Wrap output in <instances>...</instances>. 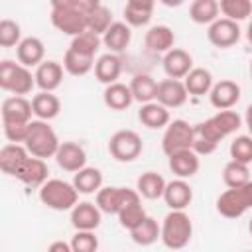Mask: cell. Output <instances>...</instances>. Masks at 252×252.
I'll return each instance as SVG.
<instances>
[{
	"instance_id": "6da1fadb",
	"label": "cell",
	"mask_w": 252,
	"mask_h": 252,
	"mask_svg": "<svg viewBox=\"0 0 252 252\" xmlns=\"http://www.w3.org/2000/svg\"><path fill=\"white\" fill-rule=\"evenodd\" d=\"M242 126V118L234 110H219L215 116L193 126V152L209 156L219 148V142L234 134Z\"/></svg>"
},
{
	"instance_id": "7a4b0ae2",
	"label": "cell",
	"mask_w": 252,
	"mask_h": 252,
	"mask_svg": "<svg viewBox=\"0 0 252 252\" xmlns=\"http://www.w3.org/2000/svg\"><path fill=\"white\" fill-rule=\"evenodd\" d=\"M98 0H53L51 24L65 35L77 37L89 30V16Z\"/></svg>"
},
{
	"instance_id": "3957f363",
	"label": "cell",
	"mask_w": 252,
	"mask_h": 252,
	"mask_svg": "<svg viewBox=\"0 0 252 252\" xmlns=\"http://www.w3.org/2000/svg\"><path fill=\"white\" fill-rule=\"evenodd\" d=\"M24 146L30 152V156L47 159V158H55L61 142H59L55 130L45 120H32Z\"/></svg>"
},
{
	"instance_id": "277c9868",
	"label": "cell",
	"mask_w": 252,
	"mask_h": 252,
	"mask_svg": "<svg viewBox=\"0 0 252 252\" xmlns=\"http://www.w3.org/2000/svg\"><path fill=\"white\" fill-rule=\"evenodd\" d=\"M193 222L185 211H169L161 222V242L169 250H181L191 242Z\"/></svg>"
},
{
	"instance_id": "5b68a950",
	"label": "cell",
	"mask_w": 252,
	"mask_h": 252,
	"mask_svg": "<svg viewBox=\"0 0 252 252\" xmlns=\"http://www.w3.org/2000/svg\"><path fill=\"white\" fill-rule=\"evenodd\" d=\"M39 201L53 211H73L79 203V191L63 179H47L39 187Z\"/></svg>"
},
{
	"instance_id": "8992f818",
	"label": "cell",
	"mask_w": 252,
	"mask_h": 252,
	"mask_svg": "<svg viewBox=\"0 0 252 252\" xmlns=\"http://www.w3.org/2000/svg\"><path fill=\"white\" fill-rule=\"evenodd\" d=\"M35 87V75L10 59H4L0 63V89L12 93V96H26Z\"/></svg>"
},
{
	"instance_id": "52a82bcc",
	"label": "cell",
	"mask_w": 252,
	"mask_h": 252,
	"mask_svg": "<svg viewBox=\"0 0 252 252\" xmlns=\"http://www.w3.org/2000/svg\"><path fill=\"white\" fill-rule=\"evenodd\" d=\"M248 209H252V181L236 189H226L217 199V211L226 219H238Z\"/></svg>"
},
{
	"instance_id": "ba28073f",
	"label": "cell",
	"mask_w": 252,
	"mask_h": 252,
	"mask_svg": "<svg viewBox=\"0 0 252 252\" xmlns=\"http://www.w3.org/2000/svg\"><path fill=\"white\" fill-rule=\"evenodd\" d=\"M142 150H144L142 138L134 130H118L108 140V152L120 163L134 161L142 154Z\"/></svg>"
},
{
	"instance_id": "9c48e42d",
	"label": "cell",
	"mask_w": 252,
	"mask_h": 252,
	"mask_svg": "<svg viewBox=\"0 0 252 252\" xmlns=\"http://www.w3.org/2000/svg\"><path fill=\"white\" fill-rule=\"evenodd\" d=\"M161 150L165 156L181 150H193V126L181 118L169 122L161 138Z\"/></svg>"
},
{
	"instance_id": "30bf717a",
	"label": "cell",
	"mask_w": 252,
	"mask_h": 252,
	"mask_svg": "<svg viewBox=\"0 0 252 252\" xmlns=\"http://www.w3.org/2000/svg\"><path fill=\"white\" fill-rule=\"evenodd\" d=\"M116 217H118V222L124 228H128V230H134L148 217L146 211H144V207H142V197H140V193L136 189H128L126 187L122 209H120V213Z\"/></svg>"
},
{
	"instance_id": "8fae6325",
	"label": "cell",
	"mask_w": 252,
	"mask_h": 252,
	"mask_svg": "<svg viewBox=\"0 0 252 252\" xmlns=\"http://www.w3.org/2000/svg\"><path fill=\"white\" fill-rule=\"evenodd\" d=\"M207 39L219 47V49H228L232 47L238 39H240V28L236 22L226 20V18H219L217 22H213L207 30Z\"/></svg>"
},
{
	"instance_id": "7c38bea8",
	"label": "cell",
	"mask_w": 252,
	"mask_h": 252,
	"mask_svg": "<svg viewBox=\"0 0 252 252\" xmlns=\"http://www.w3.org/2000/svg\"><path fill=\"white\" fill-rule=\"evenodd\" d=\"M187 89L183 81L177 79H163L158 83V94H156V102H159L161 106L169 108H179L187 102Z\"/></svg>"
},
{
	"instance_id": "4fadbf2b",
	"label": "cell",
	"mask_w": 252,
	"mask_h": 252,
	"mask_svg": "<svg viewBox=\"0 0 252 252\" xmlns=\"http://www.w3.org/2000/svg\"><path fill=\"white\" fill-rule=\"evenodd\" d=\"M2 124H30L32 122V100L26 96H8L2 102Z\"/></svg>"
},
{
	"instance_id": "5bb4252c",
	"label": "cell",
	"mask_w": 252,
	"mask_h": 252,
	"mask_svg": "<svg viewBox=\"0 0 252 252\" xmlns=\"http://www.w3.org/2000/svg\"><path fill=\"white\" fill-rule=\"evenodd\" d=\"M55 161L63 171L77 173L83 167H87V152L77 142H61L55 154Z\"/></svg>"
},
{
	"instance_id": "9a60e30c",
	"label": "cell",
	"mask_w": 252,
	"mask_h": 252,
	"mask_svg": "<svg viewBox=\"0 0 252 252\" xmlns=\"http://www.w3.org/2000/svg\"><path fill=\"white\" fill-rule=\"evenodd\" d=\"M209 100L217 110H230L240 100V85L230 79H222L213 85Z\"/></svg>"
},
{
	"instance_id": "2e32d148",
	"label": "cell",
	"mask_w": 252,
	"mask_h": 252,
	"mask_svg": "<svg viewBox=\"0 0 252 252\" xmlns=\"http://www.w3.org/2000/svg\"><path fill=\"white\" fill-rule=\"evenodd\" d=\"M100 220H102V213L96 207V203L83 201V203H77L75 209L71 211V224H73L75 230H91V232H94L98 228Z\"/></svg>"
},
{
	"instance_id": "e0dca14e",
	"label": "cell",
	"mask_w": 252,
	"mask_h": 252,
	"mask_svg": "<svg viewBox=\"0 0 252 252\" xmlns=\"http://www.w3.org/2000/svg\"><path fill=\"white\" fill-rule=\"evenodd\" d=\"M161 63L167 79H177V81L185 79L193 69V57L181 47H173L171 51H167Z\"/></svg>"
},
{
	"instance_id": "ac0fdd59",
	"label": "cell",
	"mask_w": 252,
	"mask_h": 252,
	"mask_svg": "<svg viewBox=\"0 0 252 252\" xmlns=\"http://www.w3.org/2000/svg\"><path fill=\"white\" fill-rule=\"evenodd\" d=\"M163 201L171 211H185L193 201V189L185 179H173L165 185Z\"/></svg>"
},
{
	"instance_id": "d6986e66",
	"label": "cell",
	"mask_w": 252,
	"mask_h": 252,
	"mask_svg": "<svg viewBox=\"0 0 252 252\" xmlns=\"http://www.w3.org/2000/svg\"><path fill=\"white\" fill-rule=\"evenodd\" d=\"M175 33L169 26H152L144 35V45L150 53H167L173 49Z\"/></svg>"
},
{
	"instance_id": "ffe728a7",
	"label": "cell",
	"mask_w": 252,
	"mask_h": 252,
	"mask_svg": "<svg viewBox=\"0 0 252 252\" xmlns=\"http://www.w3.org/2000/svg\"><path fill=\"white\" fill-rule=\"evenodd\" d=\"M16 57H18V63L24 65V67H39L43 63V57H45V45L39 37H24L20 41V45L16 47Z\"/></svg>"
},
{
	"instance_id": "44dd1931",
	"label": "cell",
	"mask_w": 252,
	"mask_h": 252,
	"mask_svg": "<svg viewBox=\"0 0 252 252\" xmlns=\"http://www.w3.org/2000/svg\"><path fill=\"white\" fill-rule=\"evenodd\" d=\"M63 65L57 61H43L39 67H35V87L43 93H53L63 83Z\"/></svg>"
},
{
	"instance_id": "7402d4cb",
	"label": "cell",
	"mask_w": 252,
	"mask_h": 252,
	"mask_svg": "<svg viewBox=\"0 0 252 252\" xmlns=\"http://www.w3.org/2000/svg\"><path fill=\"white\" fill-rule=\"evenodd\" d=\"M167 158H169V169L173 171V175H177V179H189L201 167L199 156L193 150H181Z\"/></svg>"
},
{
	"instance_id": "603a6c76",
	"label": "cell",
	"mask_w": 252,
	"mask_h": 252,
	"mask_svg": "<svg viewBox=\"0 0 252 252\" xmlns=\"http://www.w3.org/2000/svg\"><path fill=\"white\" fill-rule=\"evenodd\" d=\"M47 173H49V169H47L45 159L30 156L24 161V165L20 167V171L16 173V179L26 183L28 187H41L47 181Z\"/></svg>"
},
{
	"instance_id": "cb8c5ba5",
	"label": "cell",
	"mask_w": 252,
	"mask_h": 252,
	"mask_svg": "<svg viewBox=\"0 0 252 252\" xmlns=\"http://www.w3.org/2000/svg\"><path fill=\"white\" fill-rule=\"evenodd\" d=\"M120 73H122V59L116 53H104L94 63V77L98 83L106 87L112 83H118Z\"/></svg>"
},
{
	"instance_id": "d4e9b609",
	"label": "cell",
	"mask_w": 252,
	"mask_h": 252,
	"mask_svg": "<svg viewBox=\"0 0 252 252\" xmlns=\"http://www.w3.org/2000/svg\"><path fill=\"white\" fill-rule=\"evenodd\" d=\"M28 158H30V152L26 150L24 144H6L0 150V169L6 175L16 177V173L20 171V167Z\"/></svg>"
},
{
	"instance_id": "484cf974",
	"label": "cell",
	"mask_w": 252,
	"mask_h": 252,
	"mask_svg": "<svg viewBox=\"0 0 252 252\" xmlns=\"http://www.w3.org/2000/svg\"><path fill=\"white\" fill-rule=\"evenodd\" d=\"M132 39V30L126 22H114L106 33L102 35V45L108 49V53H122Z\"/></svg>"
},
{
	"instance_id": "4316f807",
	"label": "cell",
	"mask_w": 252,
	"mask_h": 252,
	"mask_svg": "<svg viewBox=\"0 0 252 252\" xmlns=\"http://www.w3.org/2000/svg\"><path fill=\"white\" fill-rule=\"evenodd\" d=\"M138 120L150 128V130H159V128H167V124L171 122L169 118V110L165 106H161L159 102H148L142 104L138 110Z\"/></svg>"
},
{
	"instance_id": "83f0119b",
	"label": "cell",
	"mask_w": 252,
	"mask_h": 252,
	"mask_svg": "<svg viewBox=\"0 0 252 252\" xmlns=\"http://www.w3.org/2000/svg\"><path fill=\"white\" fill-rule=\"evenodd\" d=\"M156 4L150 0H130L124 6V20L130 28H142L148 26L152 20Z\"/></svg>"
},
{
	"instance_id": "f1b7e54d",
	"label": "cell",
	"mask_w": 252,
	"mask_h": 252,
	"mask_svg": "<svg viewBox=\"0 0 252 252\" xmlns=\"http://www.w3.org/2000/svg\"><path fill=\"white\" fill-rule=\"evenodd\" d=\"M32 108H33V116H37V120L49 122V120H53V118L59 116V112H61V100L53 93L39 91L32 98Z\"/></svg>"
},
{
	"instance_id": "f546056e",
	"label": "cell",
	"mask_w": 252,
	"mask_h": 252,
	"mask_svg": "<svg viewBox=\"0 0 252 252\" xmlns=\"http://www.w3.org/2000/svg\"><path fill=\"white\" fill-rule=\"evenodd\" d=\"M130 91H132V96L134 100H138L140 104H148V102H154L156 100V94H158V83L152 75L148 73H138L132 77L130 81Z\"/></svg>"
},
{
	"instance_id": "4dcf8cb0",
	"label": "cell",
	"mask_w": 252,
	"mask_h": 252,
	"mask_svg": "<svg viewBox=\"0 0 252 252\" xmlns=\"http://www.w3.org/2000/svg\"><path fill=\"white\" fill-rule=\"evenodd\" d=\"M102 98L110 110H126L134 102L130 85H124V83H112V85L104 87Z\"/></svg>"
},
{
	"instance_id": "1f68e13d",
	"label": "cell",
	"mask_w": 252,
	"mask_h": 252,
	"mask_svg": "<svg viewBox=\"0 0 252 252\" xmlns=\"http://www.w3.org/2000/svg\"><path fill=\"white\" fill-rule=\"evenodd\" d=\"M165 185H167V181L159 173H156V171H144L138 177V181H136V191L140 193V197L154 201V199L163 197Z\"/></svg>"
},
{
	"instance_id": "d6a6232c",
	"label": "cell",
	"mask_w": 252,
	"mask_h": 252,
	"mask_svg": "<svg viewBox=\"0 0 252 252\" xmlns=\"http://www.w3.org/2000/svg\"><path fill=\"white\" fill-rule=\"evenodd\" d=\"M183 83H185L187 93L193 94V96L209 94L211 89H213V85H215V83H213V75H211V71L205 69V67H193L191 73L183 79Z\"/></svg>"
},
{
	"instance_id": "836d02e7",
	"label": "cell",
	"mask_w": 252,
	"mask_h": 252,
	"mask_svg": "<svg viewBox=\"0 0 252 252\" xmlns=\"http://www.w3.org/2000/svg\"><path fill=\"white\" fill-rule=\"evenodd\" d=\"M73 185L81 195H93L102 189V173L96 167H83L73 175Z\"/></svg>"
},
{
	"instance_id": "e575fe53",
	"label": "cell",
	"mask_w": 252,
	"mask_h": 252,
	"mask_svg": "<svg viewBox=\"0 0 252 252\" xmlns=\"http://www.w3.org/2000/svg\"><path fill=\"white\" fill-rule=\"evenodd\" d=\"M219 2L217 0H193L191 6H189V18L195 22V24H201V26H211L213 22L219 20Z\"/></svg>"
},
{
	"instance_id": "d590c367",
	"label": "cell",
	"mask_w": 252,
	"mask_h": 252,
	"mask_svg": "<svg viewBox=\"0 0 252 252\" xmlns=\"http://www.w3.org/2000/svg\"><path fill=\"white\" fill-rule=\"evenodd\" d=\"M124 191H126V187H102L96 193V207L100 209V213L118 215L122 209Z\"/></svg>"
},
{
	"instance_id": "8d00e7d4",
	"label": "cell",
	"mask_w": 252,
	"mask_h": 252,
	"mask_svg": "<svg viewBox=\"0 0 252 252\" xmlns=\"http://www.w3.org/2000/svg\"><path fill=\"white\" fill-rule=\"evenodd\" d=\"M130 238L140 246H152L161 238V224H158L154 217H146L134 230H130Z\"/></svg>"
},
{
	"instance_id": "74e56055",
	"label": "cell",
	"mask_w": 252,
	"mask_h": 252,
	"mask_svg": "<svg viewBox=\"0 0 252 252\" xmlns=\"http://www.w3.org/2000/svg\"><path fill=\"white\" fill-rule=\"evenodd\" d=\"M94 59L93 57H87V55H81L73 49H67L65 55H63V69L73 75V77H83L87 75L91 69H94Z\"/></svg>"
},
{
	"instance_id": "f35d334b",
	"label": "cell",
	"mask_w": 252,
	"mask_h": 252,
	"mask_svg": "<svg viewBox=\"0 0 252 252\" xmlns=\"http://www.w3.org/2000/svg\"><path fill=\"white\" fill-rule=\"evenodd\" d=\"M222 181H224V185H226L228 189H236V187L246 185L248 181H252V179H250V169H248V165L230 159V161L224 165V169H222Z\"/></svg>"
},
{
	"instance_id": "ab89813d",
	"label": "cell",
	"mask_w": 252,
	"mask_h": 252,
	"mask_svg": "<svg viewBox=\"0 0 252 252\" xmlns=\"http://www.w3.org/2000/svg\"><path fill=\"white\" fill-rule=\"evenodd\" d=\"M100 45H102V37L100 35H96L94 32H83L81 35H77V37H73L71 39V45H69V49H73V51H77V53H81V55H87V57H93L94 59V53L100 49Z\"/></svg>"
},
{
	"instance_id": "60d3db41",
	"label": "cell",
	"mask_w": 252,
	"mask_h": 252,
	"mask_svg": "<svg viewBox=\"0 0 252 252\" xmlns=\"http://www.w3.org/2000/svg\"><path fill=\"white\" fill-rule=\"evenodd\" d=\"M219 8L226 20H232L236 24L252 16V2L250 0H220Z\"/></svg>"
},
{
	"instance_id": "b9f144b4",
	"label": "cell",
	"mask_w": 252,
	"mask_h": 252,
	"mask_svg": "<svg viewBox=\"0 0 252 252\" xmlns=\"http://www.w3.org/2000/svg\"><path fill=\"white\" fill-rule=\"evenodd\" d=\"M114 22H112V14H110V10L104 6V4H96V8L91 12V16H89V32H94L96 35H104L106 33V30L112 26Z\"/></svg>"
},
{
	"instance_id": "7bdbcfd3",
	"label": "cell",
	"mask_w": 252,
	"mask_h": 252,
	"mask_svg": "<svg viewBox=\"0 0 252 252\" xmlns=\"http://www.w3.org/2000/svg\"><path fill=\"white\" fill-rule=\"evenodd\" d=\"M230 158H232V161H238L244 165L252 163V136H248V134L236 136L230 142Z\"/></svg>"
},
{
	"instance_id": "ee69618b",
	"label": "cell",
	"mask_w": 252,
	"mask_h": 252,
	"mask_svg": "<svg viewBox=\"0 0 252 252\" xmlns=\"http://www.w3.org/2000/svg\"><path fill=\"white\" fill-rule=\"evenodd\" d=\"M22 39H24L22 37V28H20L18 22L8 20V18L0 20V45L2 47H14V45L18 47Z\"/></svg>"
},
{
	"instance_id": "f6af8a7d",
	"label": "cell",
	"mask_w": 252,
	"mask_h": 252,
	"mask_svg": "<svg viewBox=\"0 0 252 252\" xmlns=\"http://www.w3.org/2000/svg\"><path fill=\"white\" fill-rule=\"evenodd\" d=\"M73 252H96L98 250V238L91 230H77L71 238Z\"/></svg>"
},
{
	"instance_id": "bcb514c9",
	"label": "cell",
	"mask_w": 252,
	"mask_h": 252,
	"mask_svg": "<svg viewBox=\"0 0 252 252\" xmlns=\"http://www.w3.org/2000/svg\"><path fill=\"white\" fill-rule=\"evenodd\" d=\"M28 128L30 124H2L4 136L10 144H24L28 136Z\"/></svg>"
},
{
	"instance_id": "7dc6e473",
	"label": "cell",
	"mask_w": 252,
	"mask_h": 252,
	"mask_svg": "<svg viewBox=\"0 0 252 252\" xmlns=\"http://www.w3.org/2000/svg\"><path fill=\"white\" fill-rule=\"evenodd\" d=\"M47 252H73L71 248V242H65V240H55L49 244Z\"/></svg>"
},
{
	"instance_id": "c3c4849f",
	"label": "cell",
	"mask_w": 252,
	"mask_h": 252,
	"mask_svg": "<svg viewBox=\"0 0 252 252\" xmlns=\"http://www.w3.org/2000/svg\"><path fill=\"white\" fill-rule=\"evenodd\" d=\"M244 122H246V126H248V136H252V104H248V108H246Z\"/></svg>"
},
{
	"instance_id": "681fc988",
	"label": "cell",
	"mask_w": 252,
	"mask_h": 252,
	"mask_svg": "<svg viewBox=\"0 0 252 252\" xmlns=\"http://www.w3.org/2000/svg\"><path fill=\"white\" fill-rule=\"evenodd\" d=\"M246 39H248V43L252 45V20H250V24H248V28H246Z\"/></svg>"
},
{
	"instance_id": "f907efd6",
	"label": "cell",
	"mask_w": 252,
	"mask_h": 252,
	"mask_svg": "<svg viewBox=\"0 0 252 252\" xmlns=\"http://www.w3.org/2000/svg\"><path fill=\"white\" fill-rule=\"evenodd\" d=\"M248 230H250V234H252V219H250V224H248Z\"/></svg>"
},
{
	"instance_id": "816d5d0a",
	"label": "cell",
	"mask_w": 252,
	"mask_h": 252,
	"mask_svg": "<svg viewBox=\"0 0 252 252\" xmlns=\"http://www.w3.org/2000/svg\"><path fill=\"white\" fill-rule=\"evenodd\" d=\"M250 77H252V61H250Z\"/></svg>"
}]
</instances>
